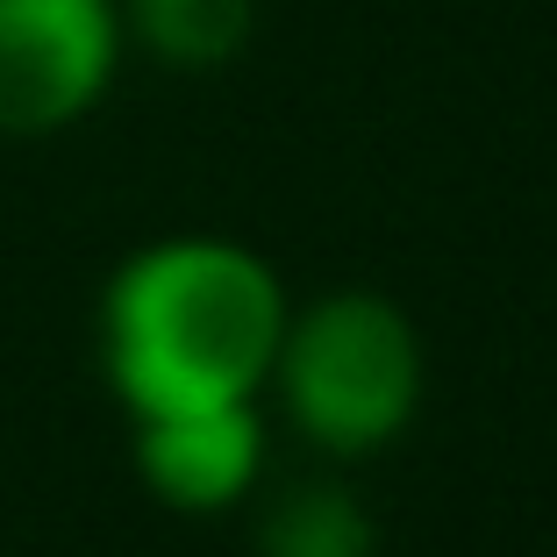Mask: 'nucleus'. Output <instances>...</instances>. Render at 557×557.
I'll list each match as a JSON object with an SVG mask.
<instances>
[{
	"label": "nucleus",
	"instance_id": "nucleus-1",
	"mask_svg": "<svg viewBox=\"0 0 557 557\" xmlns=\"http://www.w3.org/2000/svg\"><path fill=\"white\" fill-rule=\"evenodd\" d=\"M286 308L278 272L250 244L208 230L158 236L100 286V372L129 422L236 408L264 394Z\"/></svg>",
	"mask_w": 557,
	"mask_h": 557
},
{
	"label": "nucleus",
	"instance_id": "nucleus-2",
	"mask_svg": "<svg viewBox=\"0 0 557 557\" xmlns=\"http://www.w3.org/2000/svg\"><path fill=\"white\" fill-rule=\"evenodd\" d=\"M286 422L329 458H372L414 422L429 386V358L400 300L372 286H344L308 308H286L278 358L264 379Z\"/></svg>",
	"mask_w": 557,
	"mask_h": 557
},
{
	"label": "nucleus",
	"instance_id": "nucleus-3",
	"mask_svg": "<svg viewBox=\"0 0 557 557\" xmlns=\"http://www.w3.org/2000/svg\"><path fill=\"white\" fill-rule=\"evenodd\" d=\"M129 36L115 0H0V136H58L108 100Z\"/></svg>",
	"mask_w": 557,
	"mask_h": 557
},
{
	"label": "nucleus",
	"instance_id": "nucleus-4",
	"mask_svg": "<svg viewBox=\"0 0 557 557\" xmlns=\"http://www.w3.org/2000/svg\"><path fill=\"white\" fill-rule=\"evenodd\" d=\"M136 472H144V486L164 508H180V515H222L236 500H250V486L264 472L258 400L136 422Z\"/></svg>",
	"mask_w": 557,
	"mask_h": 557
},
{
	"label": "nucleus",
	"instance_id": "nucleus-5",
	"mask_svg": "<svg viewBox=\"0 0 557 557\" xmlns=\"http://www.w3.org/2000/svg\"><path fill=\"white\" fill-rule=\"evenodd\" d=\"M129 50L164 72H222L258 36V0H115Z\"/></svg>",
	"mask_w": 557,
	"mask_h": 557
},
{
	"label": "nucleus",
	"instance_id": "nucleus-6",
	"mask_svg": "<svg viewBox=\"0 0 557 557\" xmlns=\"http://www.w3.org/2000/svg\"><path fill=\"white\" fill-rule=\"evenodd\" d=\"M258 557H379V522L350 486L300 479L258 515Z\"/></svg>",
	"mask_w": 557,
	"mask_h": 557
}]
</instances>
